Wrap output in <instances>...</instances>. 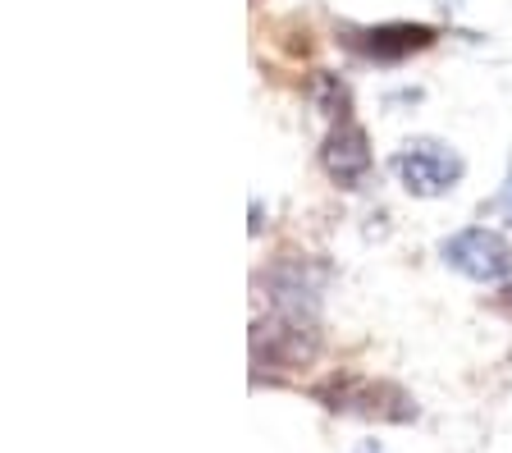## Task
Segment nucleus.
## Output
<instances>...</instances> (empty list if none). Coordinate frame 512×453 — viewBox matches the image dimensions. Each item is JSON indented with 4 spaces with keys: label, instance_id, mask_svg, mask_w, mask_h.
I'll use <instances>...</instances> for the list:
<instances>
[{
    "label": "nucleus",
    "instance_id": "f257e3e1",
    "mask_svg": "<svg viewBox=\"0 0 512 453\" xmlns=\"http://www.w3.org/2000/svg\"><path fill=\"white\" fill-rule=\"evenodd\" d=\"M316 399L330 412L343 417H366V421H416V399L394 380H371V376H330L316 385Z\"/></svg>",
    "mask_w": 512,
    "mask_h": 453
},
{
    "label": "nucleus",
    "instance_id": "f03ea898",
    "mask_svg": "<svg viewBox=\"0 0 512 453\" xmlns=\"http://www.w3.org/2000/svg\"><path fill=\"white\" fill-rule=\"evenodd\" d=\"M389 170L398 174V184L412 197H444L462 184L467 165H462V156L448 147V142L421 138V142H407L403 151H394Z\"/></svg>",
    "mask_w": 512,
    "mask_h": 453
},
{
    "label": "nucleus",
    "instance_id": "7ed1b4c3",
    "mask_svg": "<svg viewBox=\"0 0 512 453\" xmlns=\"http://www.w3.org/2000/svg\"><path fill=\"white\" fill-rule=\"evenodd\" d=\"M439 257H444L448 270H458L462 280L471 284H499L512 275V243L499 229H485V225L458 229L453 238H444Z\"/></svg>",
    "mask_w": 512,
    "mask_h": 453
},
{
    "label": "nucleus",
    "instance_id": "20e7f679",
    "mask_svg": "<svg viewBox=\"0 0 512 453\" xmlns=\"http://www.w3.org/2000/svg\"><path fill=\"white\" fill-rule=\"evenodd\" d=\"M320 348V330L316 321L307 316H270L252 330V362L256 367H270V371H288V367H302L311 362Z\"/></svg>",
    "mask_w": 512,
    "mask_h": 453
},
{
    "label": "nucleus",
    "instance_id": "39448f33",
    "mask_svg": "<svg viewBox=\"0 0 512 453\" xmlns=\"http://www.w3.org/2000/svg\"><path fill=\"white\" fill-rule=\"evenodd\" d=\"M320 284H325V270L307 266V261H275V266L261 275V289H266L270 307L279 316H307L316 321L320 312Z\"/></svg>",
    "mask_w": 512,
    "mask_h": 453
},
{
    "label": "nucleus",
    "instance_id": "423d86ee",
    "mask_svg": "<svg viewBox=\"0 0 512 453\" xmlns=\"http://www.w3.org/2000/svg\"><path fill=\"white\" fill-rule=\"evenodd\" d=\"M343 42L375 65H398L407 55L435 46V28H426V23H380V28H352Z\"/></svg>",
    "mask_w": 512,
    "mask_h": 453
},
{
    "label": "nucleus",
    "instance_id": "0eeeda50",
    "mask_svg": "<svg viewBox=\"0 0 512 453\" xmlns=\"http://www.w3.org/2000/svg\"><path fill=\"white\" fill-rule=\"evenodd\" d=\"M320 161L330 170L334 184L343 188H357L371 174V142H366V129L362 124H352V119H339L320 147Z\"/></svg>",
    "mask_w": 512,
    "mask_h": 453
},
{
    "label": "nucleus",
    "instance_id": "6e6552de",
    "mask_svg": "<svg viewBox=\"0 0 512 453\" xmlns=\"http://www.w3.org/2000/svg\"><path fill=\"white\" fill-rule=\"evenodd\" d=\"M320 106H325V115L348 119V92H343V83H334L330 74L320 78Z\"/></svg>",
    "mask_w": 512,
    "mask_h": 453
},
{
    "label": "nucleus",
    "instance_id": "1a4fd4ad",
    "mask_svg": "<svg viewBox=\"0 0 512 453\" xmlns=\"http://www.w3.org/2000/svg\"><path fill=\"white\" fill-rule=\"evenodd\" d=\"M499 211H503V220L512 225V174H508V184H503V193H499Z\"/></svg>",
    "mask_w": 512,
    "mask_h": 453
},
{
    "label": "nucleus",
    "instance_id": "9d476101",
    "mask_svg": "<svg viewBox=\"0 0 512 453\" xmlns=\"http://www.w3.org/2000/svg\"><path fill=\"white\" fill-rule=\"evenodd\" d=\"M357 453H389V449H384V444H375V440H366V444H362V449H357Z\"/></svg>",
    "mask_w": 512,
    "mask_h": 453
},
{
    "label": "nucleus",
    "instance_id": "9b49d317",
    "mask_svg": "<svg viewBox=\"0 0 512 453\" xmlns=\"http://www.w3.org/2000/svg\"><path fill=\"white\" fill-rule=\"evenodd\" d=\"M499 302H503V307H512V284H508V289H503V298H499Z\"/></svg>",
    "mask_w": 512,
    "mask_h": 453
}]
</instances>
